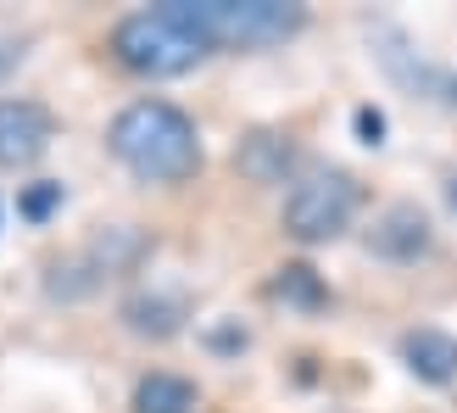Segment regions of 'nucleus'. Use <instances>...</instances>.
Instances as JSON below:
<instances>
[{
	"mask_svg": "<svg viewBox=\"0 0 457 413\" xmlns=\"http://www.w3.org/2000/svg\"><path fill=\"white\" fill-rule=\"evenodd\" d=\"M112 156L145 185H185L201 173V134L195 118L173 101H134L106 129Z\"/></svg>",
	"mask_w": 457,
	"mask_h": 413,
	"instance_id": "1",
	"label": "nucleus"
},
{
	"mask_svg": "<svg viewBox=\"0 0 457 413\" xmlns=\"http://www.w3.org/2000/svg\"><path fill=\"white\" fill-rule=\"evenodd\" d=\"M112 56H118V67H129L140 79H179V73L207 62L212 45L185 22L179 0H162L151 12H129L112 29Z\"/></svg>",
	"mask_w": 457,
	"mask_h": 413,
	"instance_id": "2",
	"label": "nucleus"
},
{
	"mask_svg": "<svg viewBox=\"0 0 457 413\" xmlns=\"http://www.w3.org/2000/svg\"><path fill=\"white\" fill-rule=\"evenodd\" d=\"M179 12L212 51H268L307 29L295 0H179Z\"/></svg>",
	"mask_w": 457,
	"mask_h": 413,
	"instance_id": "3",
	"label": "nucleus"
},
{
	"mask_svg": "<svg viewBox=\"0 0 457 413\" xmlns=\"http://www.w3.org/2000/svg\"><path fill=\"white\" fill-rule=\"evenodd\" d=\"M357 179L340 168H318L307 179H295L285 196V235L302 246H329L352 229L357 218Z\"/></svg>",
	"mask_w": 457,
	"mask_h": 413,
	"instance_id": "4",
	"label": "nucleus"
},
{
	"mask_svg": "<svg viewBox=\"0 0 457 413\" xmlns=\"http://www.w3.org/2000/svg\"><path fill=\"white\" fill-rule=\"evenodd\" d=\"M56 140V118L45 101H29V96H12L0 101V168H29L39 163Z\"/></svg>",
	"mask_w": 457,
	"mask_h": 413,
	"instance_id": "5",
	"label": "nucleus"
},
{
	"mask_svg": "<svg viewBox=\"0 0 457 413\" xmlns=\"http://www.w3.org/2000/svg\"><path fill=\"white\" fill-rule=\"evenodd\" d=\"M295 163H302V146H295L285 129H251L235 146V168L251 185H285L295 173Z\"/></svg>",
	"mask_w": 457,
	"mask_h": 413,
	"instance_id": "6",
	"label": "nucleus"
},
{
	"mask_svg": "<svg viewBox=\"0 0 457 413\" xmlns=\"http://www.w3.org/2000/svg\"><path fill=\"white\" fill-rule=\"evenodd\" d=\"M402 363L407 375L424 380V385H452L457 380V335L424 324V330H407L402 335Z\"/></svg>",
	"mask_w": 457,
	"mask_h": 413,
	"instance_id": "7",
	"label": "nucleus"
},
{
	"mask_svg": "<svg viewBox=\"0 0 457 413\" xmlns=\"http://www.w3.org/2000/svg\"><path fill=\"white\" fill-rule=\"evenodd\" d=\"M369 251H379V257H396V263H413L429 251V218L419 213V206H391V213H379L374 235H369Z\"/></svg>",
	"mask_w": 457,
	"mask_h": 413,
	"instance_id": "8",
	"label": "nucleus"
},
{
	"mask_svg": "<svg viewBox=\"0 0 457 413\" xmlns=\"http://www.w3.org/2000/svg\"><path fill=\"white\" fill-rule=\"evenodd\" d=\"M195 402H201L195 380L168 375V369H151L134 385V413H195Z\"/></svg>",
	"mask_w": 457,
	"mask_h": 413,
	"instance_id": "9",
	"label": "nucleus"
},
{
	"mask_svg": "<svg viewBox=\"0 0 457 413\" xmlns=\"http://www.w3.org/2000/svg\"><path fill=\"white\" fill-rule=\"evenodd\" d=\"M123 324L134 330V335H151V341H168V335H179L185 330V302L179 296H129L123 302Z\"/></svg>",
	"mask_w": 457,
	"mask_h": 413,
	"instance_id": "10",
	"label": "nucleus"
},
{
	"mask_svg": "<svg viewBox=\"0 0 457 413\" xmlns=\"http://www.w3.org/2000/svg\"><path fill=\"white\" fill-rule=\"evenodd\" d=\"M273 296H285V302H302V308H324V285H318V274H312L307 263L279 268V280H273Z\"/></svg>",
	"mask_w": 457,
	"mask_h": 413,
	"instance_id": "11",
	"label": "nucleus"
},
{
	"mask_svg": "<svg viewBox=\"0 0 457 413\" xmlns=\"http://www.w3.org/2000/svg\"><path fill=\"white\" fill-rule=\"evenodd\" d=\"M62 179H39V185H29V190H22V218H29V223H45V218H51L56 213V206H62Z\"/></svg>",
	"mask_w": 457,
	"mask_h": 413,
	"instance_id": "12",
	"label": "nucleus"
},
{
	"mask_svg": "<svg viewBox=\"0 0 457 413\" xmlns=\"http://www.w3.org/2000/svg\"><path fill=\"white\" fill-rule=\"evenodd\" d=\"M357 134H362V146H385V112L379 106H357Z\"/></svg>",
	"mask_w": 457,
	"mask_h": 413,
	"instance_id": "13",
	"label": "nucleus"
},
{
	"mask_svg": "<svg viewBox=\"0 0 457 413\" xmlns=\"http://www.w3.org/2000/svg\"><path fill=\"white\" fill-rule=\"evenodd\" d=\"M17 62H22V45H17V39H0V79H6Z\"/></svg>",
	"mask_w": 457,
	"mask_h": 413,
	"instance_id": "14",
	"label": "nucleus"
},
{
	"mask_svg": "<svg viewBox=\"0 0 457 413\" xmlns=\"http://www.w3.org/2000/svg\"><path fill=\"white\" fill-rule=\"evenodd\" d=\"M446 206H452V213H457V173L446 179Z\"/></svg>",
	"mask_w": 457,
	"mask_h": 413,
	"instance_id": "15",
	"label": "nucleus"
},
{
	"mask_svg": "<svg viewBox=\"0 0 457 413\" xmlns=\"http://www.w3.org/2000/svg\"><path fill=\"white\" fill-rule=\"evenodd\" d=\"M452 96H457V84H452Z\"/></svg>",
	"mask_w": 457,
	"mask_h": 413,
	"instance_id": "16",
	"label": "nucleus"
}]
</instances>
